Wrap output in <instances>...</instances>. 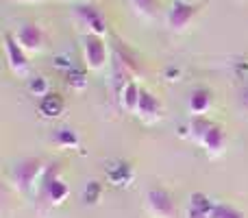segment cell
I'll return each mask as SVG.
<instances>
[{"mask_svg": "<svg viewBox=\"0 0 248 218\" xmlns=\"http://www.w3.org/2000/svg\"><path fill=\"white\" fill-rule=\"evenodd\" d=\"M211 218H244L240 210H235L233 205H224V203H216L211 210Z\"/></svg>", "mask_w": 248, "mask_h": 218, "instance_id": "cell-17", "label": "cell"}, {"mask_svg": "<svg viewBox=\"0 0 248 218\" xmlns=\"http://www.w3.org/2000/svg\"><path fill=\"white\" fill-rule=\"evenodd\" d=\"M209 120L205 118V116H192V122H189V131H192V137L194 140H201L202 137V133L207 131V129H209Z\"/></svg>", "mask_w": 248, "mask_h": 218, "instance_id": "cell-18", "label": "cell"}, {"mask_svg": "<svg viewBox=\"0 0 248 218\" xmlns=\"http://www.w3.org/2000/svg\"><path fill=\"white\" fill-rule=\"evenodd\" d=\"M131 179H133V172L126 164H118V166H113L111 170H109V181H111L113 185H128Z\"/></svg>", "mask_w": 248, "mask_h": 218, "instance_id": "cell-15", "label": "cell"}, {"mask_svg": "<svg viewBox=\"0 0 248 218\" xmlns=\"http://www.w3.org/2000/svg\"><path fill=\"white\" fill-rule=\"evenodd\" d=\"M68 194H70V190H68V185L59 179V168H57V164L48 166L42 175V197L46 199L48 203H52V205H61V203L68 199Z\"/></svg>", "mask_w": 248, "mask_h": 218, "instance_id": "cell-2", "label": "cell"}, {"mask_svg": "<svg viewBox=\"0 0 248 218\" xmlns=\"http://www.w3.org/2000/svg\"><path fill=\"white\" fill-rule=\"evenodd\" d=\"M29 90L33 92L35 96H46L48 94V83L44 77H33L29 81Z\"/></svg>", "mask_w": 248, "mask_h": 218, "instance_id": "cell-21", "label": "cell"}, {"mask_svg": "<svg viewBox=\"0 0 248 218\" xmlns=\"http://www.w3.org/2000/svg\"><path fill=\"white\" fill-rule=\"evenodd\" d=\"M198 144L205 149V153L209 155V157H218L220 153L224 151V144H227V135H224V129L220 127V124H209V129H207L205 133H202V137L198 140Z\"/></svg>", "mask_w": 248, "mask_h": 218, "instance_id": "cell-8", "label": "cell"}, {"mask_svg": "<svg viewBox=\"0 0 248 218\" xmlns=\"http://www.w3.org/2000/svg\"><path fill=\"white\" fill-rule=\"evenodd\" d=\"M63 109H65V103L59 94H46V96H42V101H39V111H42L44 116H48V118L61 116Z\"/></svg>", "mask_w": 248, "mask_h": 218, "instance_id": "cell-13", "label": "cell"}, {"mask_svg": "<svg viewBox=\"0 0 248 218\" xmlns=\"http://www.w3.org/2000/svg\"><path fill=\"white\" fill-rule=\"evenodd\" d=\"M211 103H214V94L207 87H196L189 99V111L192 116H205L211 109Z\"/></svg>", "mask_w": 248, "mask_h": 218, "instance_id": "cell-12", "label": "cell"}, {"mask_svg": "<svg viewBox=\"0 0 248 218\" xmlns=\"http://www.w3.org/2000/svg\"><path fill=\"white\" fill-rule=\"evenodd\" d=\"M20 2H39V0H20Z\"/></svg>", "mask_w": 248, "mask_h": 218, "instance_id": "cell-24", "label": "cell"}, {"mask_svg": "<svg viewBox=\"0 0 248 218\" xmlns=\"http://www.w3.org/2000/svg\"><path fill=\"white\" fill-rule=\"evenodd\" d=\"M100 192H103V185H100L98 181H90L87 188H85V192H83V201L90 203V205H94V203H98Z\"/></svg>", "mask_w": 248, "mask_h": 218, "instance_id": "cell-19", "label": "cell"}, {"mask_svg": "<svg viewBox=\"0 0 248 218\" xmlns=\"http://www.w3.org/2000/svg\"><path fill=\"white\" fill-rule=\"evenodd\" d=\"M4 52H7L9 68H11L13 74H26L29 72V57H26L24 48L17 44L16 35L4 33Z\"/></svg>", "mask_w": 248, "mask_h": 218, "instance_id": "cell-6", "label": "cell"}, {"mask_svg": "<svg viewBox=\"0 0 248 218\" xmlns=\"http://www.w3.org/2000/svg\"><path fill=\"white\" fill-rule=\"evenodd\" d=\"M16 39L26 52H39L44 48V31L37 24H22L16 31Z\"/></svg>", "mask_w": 248, "mask_h": 218, "instance_id": "cell-7", "label": "cell"}, {"mask_svg": "<svg viewBox=\"0 0 248 218\" xmlns=\"http://www.w3.org/2000/svg\"><path fill=\"white\" fill-rule=\"evenodd\" d=\"M244 103L248 105V87H246V90H244Z\"/></svg>", "mask_w": 248, "mask_h": 218, "instance_id": "cell-23", "label": "cell"}, {"mask_svg": "<svg viewBox=\"0 0 248 218\" xmlns=\"http://www.w3.org/2000/svg\"><path fill=\"white\" fill-rule=\"evenodd\" d=\"M55 142L59 146H63V149H74V146H78V135L70 127H63V129H57Z\"/></svg>", "mask_w": 248, "mask_h": 218, "instance_id": "cell-16", "label": "cell"}, {"mask_svg": "<svg viewBox=\"0 0 248 218\" xmlns=\"http://www.w3.org/2000/svg\"><path fill=\"white\" fill-rule=\"evenodd\" d=\"M77 16H78V20L87 26V33L100 35V37L105 35V31H107L105 17L100 16V11L96 7H92V4H81V7H77Z\"/></svg>", "mask_w": 248, "mask_h": 218, "instance_id": "cell-9", "label": "cell"}, {"mask_svg": "<svg viewBox=\"0 0 248 218\" xmlns=\"http://www.w3.org/2000/svg\"><path fill=\"white\" fill-rule=\"evenodd\" d=\"M83 55H85V64L90 70L98 72L105 68L107 64V46H105V39L100 35H92L87 33L83 37Z\"/></svg>", "mask_w": 248, "mask_h": 218, "instance_id": "cell-5", "label": "cell"}, {"mask_svg": "<svg viewBox=\"0 0 248 218\" xmlns=\"http://www.w3.org/2000/svg\"><path fill=\"white\" fill-rule=\"evenodd\" d=\"M146 210L153 218H176L174 199L163 188H150L146 192Z\"/></svg>", "mask_w": 248, "mask_h": 218, "instance_id": "cell-3", "label": "cell"}, {"mask_svg": "<svg viewBox=\"0 0 248 218\" xmlns=\"http://www.w3.org/2000/svg\"><path fill=\"white\" fill-rule=\"evenodd\" d=\"M135 114L140 116L141 120H146V122H153V120H157L159 116H161V103H159L157 96H153L150 92L141 90L140 105H137Z\"/></svg>", "mask_w": 248, "mask_h": 218, "instance_id": "cell-10", "label": "cell"}, {"mask_svg": "<svg viewBox=\"0 0 248 218\" xmlns=\"http://www.w3.org/2000/svg\"><path fill=\"white\" fill-rule=\"evenodd\" d=\"M201 9H202V4H189L185 0H174L172 9L168 11V26H170V31H174V33L187 31V26L201 13Z\"/></svg>", "mask_w": 248, "mask_h": 218, "instance_id": "cell-4", "label": "cell"}, {"mask_svg": "<svg viewBox=\"0 0 248 218\" xmlns=\"http://www.w3.org/2000/svg\"><path fill=\"white\" fill-rule=\"evenodd\" d=\"M44 164L42 159H35V157H29V159H22V162L16 164L13 168V184L16 188L20 190L22 194H29L33 190V184L39 175H44Z\"/></svg>", "mask_w": 248, "mask_h": 218, "instance_id": "cell-1", "label": "cell"}, {"mask_svg": "<svg viewBox=\"0 0 248 218\" xmlns=\"http://www.w3.org/2000/svg\"><path fill=\"white\" fill-rule=\"evenodd\" d=\"M140 96H141L140 87H137L135 83H126V87H124V92H122V105H124V109L135 114L137 105H140Z\"/></svg>", "mask_w": 248, "mask_h": 218, "instance_id": "cell-14", "label": "cell"}, {"mask_svg": "<svg viewBox=\"0 0 248 218\" xmlns=\"http://www.w3.org/2000/svg\"><path fill=\"white\" fill-rule=\"evenodd\" d=\"M68 83L74 87V90H83V87L87 85V79H85V74H83V70H70Z\"/></svg>", "mask_w": 248, "mask_h": 218, "instance_id": "cell-22", "label": "cell"}, {"mask_svg": "<svg viewBox=\"0 0 248 218\" xmlns=\"http://www.w3.org/2000/svg\"><path fill=\"white\" fill-rule=\"evenodd\" d=\"M135 13H140L141 17H153L155 13V0H131Z\"/></svg>", "mask_w": 248, "mask_h": 218, "instance_id": "cell-20", "label": "cell"}, {"mask_svg": "<svg viewBox=\"0 0 248 218\" xmlns=\"http://www.w3.org/2000/svg\"><path fill=\"white\" fill-rule=\"evenodd\" d=\"M216 203L211 201L207 194L202 192H194L189 199V210L187 218H211V210H214Z\"/></svg>", "mask_w": 248, "mask_h": 218, "instance_id": "cell-11", "label": "cell"}]
</instances>
